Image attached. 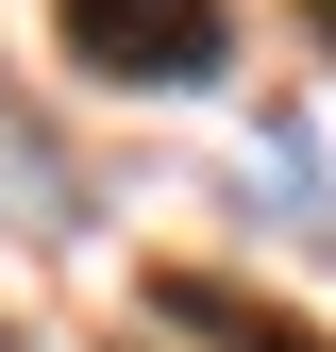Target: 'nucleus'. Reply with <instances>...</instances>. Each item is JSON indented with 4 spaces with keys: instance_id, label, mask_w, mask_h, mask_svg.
<instances>
[{
    "instance_id": "nucleus-1",
    "label": "nucleus",
    "mask_w": 336,
    "mask_h": 352,
    "mask_svg": "<svg viewBox=\"0 0 336 352\" xmlns=\"http://www.w3.org/2000/svg\"><path fill=\"white\" fill-rule=\"evenodd\" d=\"M67 51L84 84H219L235 67V0H67Z\"/></svg>"
},
{
    "instance_id": "nucleus-2",
    "label": "nucleus",
    "mask_w": 336,
    "mask_h": 352,
    "mask_svg": "<svg viewBox=\"0 0 336 352\" xmlns=\"http://www.w3.org/2000/svg\"><path fill=\"white\" fill-rule=\"evenodd\" d=\"M151 319H185L202 352H336L319 319H286V302H252V285H219V269H151Z\"/></svg>"
},
{
    "instance_id": "nucleus-3",
    "label": "nucleus",
    "mask_w": 336,
    "mask_h": 352,
    "mask_svg": "<svg viewBox=\"0 0 336 352\" xmlns=\"http://www.w3.org/2000/svg\"><path fill=\"white\" fill-rule=\"evenodd\" d=\"M303 34H319V51H336V0H303Z\"/></svg>"
}]
</instances>
